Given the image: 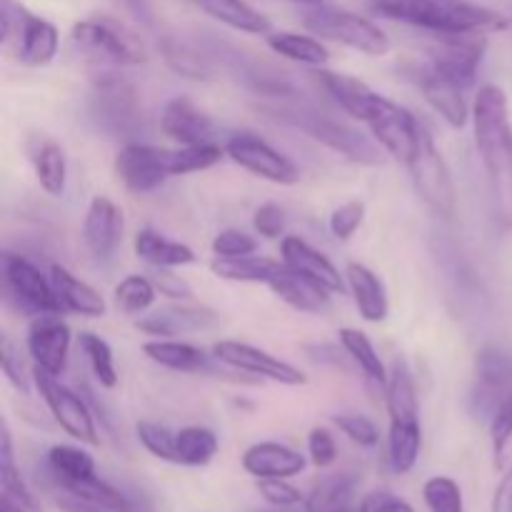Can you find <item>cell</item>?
I'll use <instances>...</instances> for the list:
<instances>
[{"label": "cell", "instance_id": "obj_44", "mask_svg": "<svg viewBox=\"0 0 512 512\" xmlns=\"http://www.w3.org/2000/svg\"><path fill=\"white\" fill-rule=\"evenodd\" d=\"M135 435H138L140 445H143L153 458L178 465L173 430L165 428V425L160 423H153V420H140V423L135 425Z\"/></svg>", "mask_w": 512, "mask_h": 512}, {"label": "cell", "instance_id": "obj_35", "mask_svg": "<svg viewBox=\"0 0 512 512\" xmlns=\"http://www.w3.org/2000/svg\"><path fill=\"white\" fill-rule=\"evenodd\" d=\"M268 45L280 58L308 65V68H323L330 60V50L320 43V38H313V35L305 33H290V30L270 33Z\"/></svg>", "mask_w": 512, "mask_h": 512}, {"label": "cell", "instance_id": "obj_30", "mask_svg": "<svg viewBox=\"0 0 512 512\" xmlns=\"http://www.w3.org/2000/svg\"><path fill=\"white\" fill-rule=\"evenodd\" d=\"M355 488H358V475L350 470L325 475L305 495V512H345L353 508Z\"/></svg>", "mask_w": 512, "mask_h": 512}, {"label": "cell", "instance_id": "obj_6", "mask_svg": "<svg viewBox=\"0 0 512 512\" xmlns=\"http://www.w3.org/2000/svg\"><path fill=\"white\" fill-rule=\"evenodd\" d=\"M73 43L103 65L133 68L148 60L145 40L130 25L110 15H90L73 25Z\"/></svg>", "mask_w": 512, "mask_h": 512}, {"label": "cell", "instance_id": "obj_16", "mask_svg": "<svg viewBox=\"0 0 512 512\" xmlns=\"http://www.w3.org/2000/svg\"><path fill=\"white\" fill-rule=\"evenodd\" d=\"M115 178L133 195H148L170 178L163 148L145 143H125L113 160Z\"/></svg>", "mask_w": 512, "mask_h": 512}, {"label": "cell", "instance_id": "obj_2", "mask_svg": "<svg viewBox=\"0 0 512 512\" xmlns=\"http://www.w3.org/2000/svg\"><path fill=\"white\" fill-rule=\"evenodd\" d=\"M370 8L383 18L400 20L435 35H490L510 28L508 15L468 0H370Z\"/></svg>", "mask_w": 512, "mask_h": 512}, {"label": "cell", "instance_id": "obj_26", "mask_svg": "<svg viewBox=\"0 0 512 512\" xmlns=\"http://www.w3.org/2000/svg\"><path fill=\"white\" fill-rule=\"evenodd\" d=\"M345 283H348L350 295L355 300L360 318L365 323H383L390 315L388 290H385L383 278L373 268L363 263H350L345 268Z\"/></svg>", "mask_w": 512, "mask_h": 512}, {"label": "cell", "instance_id": "obj_28", "mask_svg": "<svg viewBox=\"0 0 512 512\" xmlns=\"http://www.w3.org/2000/svg\"><path fill=\"white\" fill-rule=\"evenodd\" d=\"M268 288L275 298H280L285 305L298 310V313L320 315L325 313L330 305L328 290H323L320 285H315L313 280L298 275L295 270H290L288 265L280 270V275L268 285Z\"/></svg>", "mask_w": 512, "mask_h": 512}, {"label": "cell", "instance_id": "obj_32", "mask_svg": "<svg viewBox=\"0 0 512 512\" xmlns=\"http://www.w3.org/2000/svg\"><path fill=\"white\" fill-rule=\"evenodd\" d=\"M205 15L248 35H270V20L245 0H195Z\"/></svg>", "mask_w": 512, "mask_h": 512}, {"label": "cell", "instance_id": "obj_37", "mask_svg": "<svg viewBox=\"0 0 512 512\" xmlns=\"http://www.w3.org/2000/svg\"><path fill=\"white\" fill-rule=\"evenodd\" d=\"M338 335L345 355L353 360L355 368L363 373V378L368 380V383H375L378 388H385V383H388V368H385V363L380 360L378 350L370 343L368 335H365L363 330L355 328H343Z\"/></svg>", "mask_w": 512, "mask_h": 512}, {"label": "cell", "instance_id": "obj_9", "mask_svg": "<svg viewBox=\"0 0 512 512\" xmlns=\"http://www.w3.org/2000/svg\"><path fill=\"white\" fill-rule=\"evenodd\" d=\"M3 288L23 313L60 315L63 310L53 280L25 255L3 253Z\"/></svg>", "mask_w": 512, "mask_h": 512}, {"label": "cell", "instance_id": "obj_47", "mask_svg": "<svg viewBox=\"0 0 512 512\" xmlns=\"http://www.w3.org/2000/svg\"><path fill=\"white\" fill-rule=\"evenodd\" d=\"M333 423L338 425L340 433H343L345 438L353 440V443L360 445V448H375V445L380 443L378 425H375L370 418H365V415H358V413L333 415Z\"/></svg>", "mask_w": 512, "mask_h": 512}, {"label": "cell", "instance_id": "obj_49", "mask_svg": "<svg viewBox=\"0 0 512 512\" xmlns=\"http://www.w3.org/2000/svg\"><path fill=\"white\" fill-rule=\"evenodd\" d=\"M0 368H3L5 380H8V383L13 385L20 395H25V398H28L30 380H33V375H28V370H25V365H23V358L18 355V350H15L13 340H10L8 335H3V348H0Z\"/></svg>", "mask_w": 512, "mask_h": 512}, {"label": "cell", "instance_id": "obj_15", "mask_svg": "<svg viewBox=\"0 0 512 512\" xmlns=\"http://www.w3.org/2000/svg\"><path fill=\"white\" fill-rule=\"evenodd\" d=\"M383 393L390 418L388 438H418V435H423L418 388H415L413 370L403 358H395L390 363L388 383H385Z\"/></svg>", "mask_w": 512, "mask_h": 512}, {"label": "cell", "instance_id": "obj_22", "mask_svg": "<svg viewBox=\"0 0 512 512\" xmlns=\"http://www.w3.org/2000/svg\"><path fill=\"white\" fill-rule=\"evenodd\" d=\"M160 130L165 138H170L178 145H203L213 143L215 125L205 110H200L185 95H175L168 100L160 115Z\"/></svg>", "mask_w": 512, "mask_h": 512}, {"label": "cell", "instance_id": "obj_50", "mask_svg": "<svg viewBox=\"0 0 512 512\" xmlns=\"http://www.w3.org/2000/svg\"><path fill=\"white\" fill-rule=\"evenodd\" d=\"M253 228L265 240H283L288 230V215L278 203H263L253 215Z\"/></svg>", "mask_w": 512, "mask_h": 512}, {"label": "cell", "instance_id": "obj_10", "mask_svg": "<svg viewBox=\"0 0 512 512\" xmlns=\"http://www.w3.org/2000/svg\"><path fill=\"white\" fill-rule=\"evenodd\" d=\"M363 125L368 128V133L373 135L375 143H378L390 158L408 165L415 148H418L420 128H423V123H420L408 108L393 103V100L385 98V95H378V100L373 103V108H370Z\"/></svg>", "mask_w": 512, "mask_h": 512}, {"label": "cell", "instance_id": "obj_48", "mask_svg": "<svg viewBox=\"0 0 512 512\" xmlns=\"http://www.w3.org/2000/svg\"><path fill=\"white\" fill-rule=\"evenodd\" d=\"M363 220H365L363 200H348V203H343L340 208H335L333 213H330L328 228L338 240H350L355 233H358Z\"/></svg>", "mask_w": 512, "mask_h": 512}, {"label": "cell", "instance_id": "obj_4", "mask_svg": "<svg viewBox=\"0 0 512 512\" xmlns=\"http://www.w3.org/2000/svg\"><path fill=\"white\" fill-rule=\"evenodd\" d=\"M0 40L25 68H45L60 48L58 28L30 13L18 0H0Z\"/></svg>", "mask_w": 512, "mask_h": 512}, {"label": "cell", "instance_id": "obj_19", "mask_svg": "<svg viewBox=\"0 0 512 512\" xmlns=\"http://www.w3.org/2000/svg\"><path fill=\"white\" fill-rule=\"evenodd\" d=\"M220 325V315L208 305H188V300L180 305H168L155 313L143 315L135 323L140 333L150 338H180L190 333H205Z\"/></svg>", "mask_w": 512, "mask_h": 512}, {"label": "cell", "instance_id": "obj_41", "mask_svg": "<svg viewBox=\"0 0 512 512\" xmlns=\"http://www.w3.org/2000/svg\"><path fill=\"white\" fill-rule=\"evenodd\" d=\"M163 58L178 75L188 80H213V65L205 58L203 53L193 48L190 43H183L178 38H165L163 40Z\"/></svg>", "mask_w": 512, "mask_h": 512}, {"label": "cell", "instance_id": "obj_46", "mask_svg": "<svg viewBox=\"0 0 512 512\" xmlns=\"http://www.w3.org/2000/svg\"><path fill=\"white\" fill-rule=\"evenodd\" d=\"M490 430V445H493V458L495 465L503 463L505 450H508L512 440V393L505 395L503 403L495 408V413L488 420Z\"/></svg>", "mask_w": 512, "mask_h": 512}, {"label": "cell", "instance_id": "obj_13", "mask_svg": "<svg viewBox=\"0 0 512 512\" xmlns=\"http://www.w3.org/2000/svg\"><path fill=\"white\" fill-rule=\"evenodd\" d=\"M508 393H512V355L500 345H483L475 355L470 413L480 420H490Z\"/></svg>", "mask_w": 512, "mask_h": 512}, {"label": "cell", "instance_id": "obj_1", "mask_svg": "<svg viewBox=\"0 0 512 512\" xmlns=\"http://www.w3.org/2000/svg\"><path fill=\"white\" fill-rule=\"evenodd\" d=\"M473 135L485 168L495 223L512 230V118L508 95L488 83L473 100Z\"/></svg>", "mask_w": 512, "mask_h": 512}, {"label": "cell", "instance_id": "obj_33", "mask_svg": "<svg viewBox=\"0 0 512 512\" xmlns=\"http://www.w3.org/2000/svg\"><path fill=\"white\" fill-rule=\"evenodd\" d=\"M285 268L283 260L265 258V255H245V258L235 260H220L215 258L210 263V270L218 275L220 280H230V283H258L270 285Z\"/></svg>", "mask_w": 512, "mask_h": 512}, {"label": "cell", "instance_id": "obj_39", "mask_svg": "<svg viewBox=\"0 0 512 512\" xmlns=\"http://www.w3.org/2000/svg\"><path fill=\"white\" fill-rule=\"evenodd\" d=\"M163 158L170 178H178L218 165L225 158V148H220L218 143L178 145V148H163Z\"/></svg>", "mask_w": 512, "mask_h": 512}, {"label": "cell", "instance_id": "obj_57", "mask_svg": "<svg viewBox=\"0 0 512 512\" xmlns=\"http://www.w3.org/2000/svg\"><path fill=\"white\" fill-rule=\"evenodd\" d=\"M55 503H58V508H60V510H65V512H110V510L93 508V505L78 503V500L63 498V495H55Z\"/></svg>", "mask_w": 512, "mask_h": 512}, {"label": "cell", "instance_id": "obj_14", "mask_svg": "<svg viewBox=\"0 0 512 512\" xmlns=\"http://www.w3.org/2000/svg\"><path fill=\"white\" fill-rule=\"evenodd\" d=\"M225 155L240 165L248 173L258 175V178L268 180L275 185H298L300 170L290 158H285L280 150L265 143L260 135L255 133H235L230 135L225 143Z\"/></svg>", "mask_w": 512, "mask_h": 512}, {"label": "cell", "instance_id": "obj_29", "mask_svg": "<svg viewBox=\"0 0 512 512\" xmlns=\"http://www.w3.org/2000/svg\"><path fill=\"white\" fill-rule=\"evenodd\" d=\"M135 255L143 260L150 268H185V265H193L198 260L195 250L190 245L178 243V240H170L165 235L155 233V230L143 228L133 240Z\"/></svg>", "mask_w": 512, "mask_h": 512}, {"label": "cell", "instance_id": "obj_40", "mask_svg": "<svg viewBox=\"0 0 512 512\" xmlns=\"http://www.w3.org/2000/svg\"><path fill=\"white\" fill-rule=\"evenodd\" d=\"M80 345V353L85 355L88 360V368L93 373L95 383L105 390H113L118 388V370H115V358H113V348L105 338H100L98 333H80L78 338Z\"/></svg>", "mask_w": 512, "mask_h": 512}, {"label": "cell", "instance_id": "obj_36", "mask_svg": "<svg viewBox=\"0 0 512 512\" xmlns=\"http://www.w3.org/2000/svg\"><path fill=\"white\" fill-rule=\"evenodd\" d=\"M218 450V435L210 428H203V425H185V428L175 430V455H178V465H185V468H205V465L213 463Z\"/></svg>", "mask_w": 512, "mask_h": 512}, {"label": "cell", "instance_id": "obj_54", "mask_svg": "<svg viewBox=\"0 0 512 512\" xmlns=\"http://www.w3.org/2000/svg\"><path fill=\"white\" fill-rule=\"evenodd\" d=\"M358 512H415L408 500L388 493V490H373L360 500Z\"/></svg>", "mask_w": 512, "mask_h": 512}, {"label": "cell", "instance_id": "obj_31", "mask_svg": "<svg viewBox=\"0 0 512 512\" xmlns=\"http://www.w3.org/2000/svg\"><path fill=\"white\" fill-rule=\"evenodd\" d=\"M30 160H33L35 180L48 193L50 198H60L65 193V183H68V158H65L63 148L55 140L38 138L35 148L30 150Z\"/></svg>", "mask_w": 512, "mask_h": 512}, {"label": "cell", "instance_id": "obj_59", "mask_svg": "<svg viewBox=\"0 0 512 512\" xmlns=\"http://www.w3.org/2000/svg\"><path fill=\"white\" fill-rule=\"evenodd\" d=\"M3 512H23V510H20V508H15V505L5 503V500H3Z\"/></svg>", "mask_w": 512, "mask_h": 512}, {"label": "cell", "instance_id": "obj_55", "mask_svg": "<svg viewBox=\"0 0 512 512\" xmlns=\"http://www.w3.org/2000/svg\"><path fill=\"white\" fill-rule=\"evenodd\" d=\"M490 512H512V465L505 470V475L500 478L498 488H495Z\"/></svg>", "mask_w": 512, "mask_h": 512}, {"label": "cell", "instance_id": "obj_3", "mask_svg": "<svg viewBox=\"0 0 512 512\" xmlns=\"http://www.w3.org/2000/svg\"><path fill=\"white\" fill-rule=\"evenodd\" d=\"M265 113L295 125V128L303 130L308 138L318 140L320 145L330 148L333 153L343 155V158L350 160V163H358V165L383 163L385 150L375 143L373 135H365L363 130L350 125L348 120L333 118L330 113H323V110L303 103V100H298L295 95L285 100H273L270 105H265Z\"/></svg>", "mask_w": 512, "mask_h": 512}, {"label": "cell", "instance_id": "obj_27", "mask_svg": "<svg viewBox=\"0 0 512 512\" xmlns=\"http://www.w3.org/2000/svg\"><path fill=\"white\" fill-rule=\"evenodd\" d=\"M50 280H53V288L58 293L63 310L83 315V318H103L105 310H108V303H105L103 295L93 285L85 283V280L75 278L63 265H53L50 268Z\"/></svg>", "mask_w": 512, "mask_h": 512}, {"label": "cell", "instance_id": "obj_38", "mask_svg": "<svg viewBox=\"0 0 512 512\" xmlns=\"http://www.w3.org/2000/svg\"><path fill=\"white\" fill-rule=\"evenodd\" d=\"M48 470L53 475L55 485L80 483V480L93 478L95 460L88 450L78 448V445H53L48 450Z\"/></svg>", "mask_w": 512, "mask_h": 512}, {"label": "cell", "instance_id": "obj_51", "mask_svg": "<svg viewBox=\"0 0 512 512\" xmlns=\"http://www.w3.org/2000/svg\"><path fill=\"white\" fill-rule=\"evenodd\" d=\"M258 493L263 495L265 503L275 505V508H293V505L305 503V495L285 478L258 480Z\"/></svg>", "mask_w": 512, "mask_h": 512}, {"label": "cell", "instance_id": "obj_12", "mask_svg": "<svg viewBox=\"0 0 512 512\" xmlns=\"http://www.w3.org/2000/svg\"><path fill=\"white\" fill-rule=\"evenodd\" d=\"M213 355L225 368L263 380H273V383L288 385V388H300V385L308 383L303 370L295 368L288 360L275 358L273 353L258 348V345L240 343V340H218L213 345Z\"/></svg>", "mask_w": 512, "mask_h": 512}, {"label": "cell", "instance_id": "obj_45", "mask_svg": "<svg viewBox=\"0 0 512 512\" xmlns=\"http://www.w3.org/2000/svg\"><path fill=\"white\" fill-rule=\"evenodd\" d=\"M213 255L220 260H235L253 255L258 250V240L240 228H225L213 238Z\"/></svg>", "mask_w": 512, "mask_h": 512}, {"label": "cell", "instance_id": "obj_42", "mask_svg": "<svg viewBox=\"0 0 512 512\" xmlns=\"http://www.w3.org/2000/svg\"><path fill=\"white\" fill-rule=\"evenodd\" d=\"M155 298H158V288H155L153 278H145V275H128L113 290L115 308L125 315L148 313Z\"/></svg>", "mask_w": 512, "mask_h": 512}, {"label": "cell", "instance_id": "obj_21", "mask_svg": "<svg viewBox=\"0 0 512 512\" xmlns=\"http://www.w3.org/2000/svg\"><path fill=\"white\" fill-rule=\"evenodd\" d=\"M123 238V213L108 195H95L83 218V243L95 260L105 263Z\"/></svg>", "mask_w": 512, "mask_h": 512}, {"label": "cell", "instance_id": "obj_53", "mask_svg": "<svg viewBox=\"0 0 512 512\" xmlns=\"http://www.w3.org/2000/svg\"><path fill=\"white\" fill-rule=\"evenodd\" d=\"M153 283H155V288H158V293L165 295V298L193 300V288H190V283L185 278H180V275H175L173 270L155 268Z\"/></svg>", "mask_w": 512, "mask_h": 512}, {"label": "cell", "instance_id": "obj_5", "mask_svg": "<svg viewBox=\"0 0 512 512\" xmlns=\"http://www.w3.org/2000/svg\"><path fill=\"white\" fill-rule=\"evenodd\" d=\"M303 25L313 35L323 40L345 45L350 50L368 55V58H383L390 53V38L380 25L365 15L353 10L333 8V5H308L303 15Z\"/></svg>", "mask_w": 512, "mask_h": 512}, {"label": "cell", "instance_id": "obj_17", "mask_svg": "<svg viewBox=\"0 0 512 512\" xmlns=\"http://www.w3.org/2000/svg\"><path fill=\"white\" fill-rule=\"evenodd\" d=\"M95 83V115L100 125L110 133H128L140 118L138 98H135L133 85L120 78L113 70L93 75Z\"/></svg>", "mask_w": 512, "mask_h": 512}, {"label": "cell", "instance_id": "obj_25", "mask_svg": "<svg viewBox=\"0 0 512 512\" xmlns=\"http://www.w3.org/2000/svg\"><path fill=\"white\" fill-rule=\"evenodd\" d=\"M145 358L153 360L160 368L175 370L188 375H215V355H208L193 343H183L178 338H153L143 345Z\"/></svg>", "mask_w": 512, "mask_h": 512}, {"label": "cell", "instance_id": "obj_18", "mask_svg": "<svg viewBox=\"0 0 512 512\" xmlns=\"http://www.w3.org/2000/svg\"><path fill=\"white\" fill-rule=\"evenodd\" d=\"M70 343H73V335L60 315H35L25 335V348L35 368L55 378H60L68 368Z\"/></svg>", "mask_w": 512, "mask_h": 512}, {"label": "cell", "instance_id": "obj_24", "mask_svg": "<svg viewBox=\"0 0 512 512\" xmlns=\"http://www.w3.org/2000/svg\"><path fill=\"white\" fill-rule=\"evenodd\" d=\"M420 90H423V98L450 128L463 130L465 125L473 120V108L465 100V88H460L453 80L443 78L435 70L425 68L420 75Z\"/></svg>", "mask_w": 512, "mask_h": 512}, {"label": "cell", "instance_id": "obj_8", "mask_svg": "<svg viewBox=\"0 0 512 512\" xmlns=\"http://www.w3.org/2000/svg\"><path fill=\"white\" fill-rule=\"evenodd\" d=\"M33 385L38 390L40 400L45 403V408L50 410L55 423L60 425L65 435H70L73 440L83 445H100L98 425H95L93 410L88 408L83 398H80L75 390H70L68 385L60 383V378L45 373V370L35 368L33 365Z\"/></svg>", "mask_w": 512, "mask_h": 512}, {"label": "cell", "instance_id": "obj_7", "mask_svg": "<svg viewBox=\"0 0 512 512\" xmlns=\"http://www.w3.org/2000/svg\"><path fill=\"white\" fill-rule=\"evenodd\" d=\"M405 168H408L410 180H413V188L420 195V200L440 218H455V213H458V188H455L448 160L443 158V153H440V148L435 145L433 135H430L425 125L420 128L418 148H415L413 158L408 160Z\"/></svg>", "mask_w": 512, "mask_h": 512}, {"label": "cell", "instance_id": "obj_23", "mask_svg": "<svg viewBox=\"0 0 512 512\" xmlns=\"http://www.w3.org/2000/svg\"><path fill=\"white\" fill-rule=\"evenodd\" d=\"M305 455L293 450L290 445L278 440H263V443L250 445L243 453V470L253 475L255 480L265 478H295L305 470Z\"/></svg>", "mask_w": 512, "mask_h": 512}, {"label": "cell", "instance_id": "obj_11", "mask_svg": "<svg viewBox=\"0 0 512 512\" xmlns=\"http://www.w3.org/2000/svg\"><path fill=\"white\" fill-rule=\"evenodd\" d=\"M488 50V35L480 33H448L438 35L428 50V68L453 80L460 88H470L478 78L480 63Z\"/></svg>", "mask_w": 512, "mask_h": 512}, {"label": "cell", "instance_id": "obj_20", "mask_svg": "<svg viewBox=\"0 0 512 512\" xmlns=\"http://www.w3.org/2000/svg\"><path fill=\"white\" fill-rule=\"evenodd\" d=\"M280 260L288 265L290 270H295L303 278L313 280L315 285H320L323 290H328L330 295L345 293L348 283H345V273L340 275V270L335 268L333 260L328 255H323L320 250H315L308 240L298 238V235H285L280 240Z\"/></svg>", "mask_w": 512, "mask_h": 512}, {"label": "cell", "instance_id": "obj_52", "mask_svg": "<svg viewBox=\"0 0 512 512\" xmlns=\"http://www.w3.org/2000/svg\"><path fill=\"white\" fill-rule=\"evenodd\" d=\"M308 455L315 468H330L338 460V443L330 430L313 428L308 433Z\"/></svg>", "mask_w": 512, "mask_h": 512}, {"label": "cell", "instance_id": "obj_43", "mask_svg": "<svg viewBox=\"0 0 512 512\" xmlns=\"http://www.w3.org/2000/svg\"><path fill=\"white\" fill-rule=\"evenodd\" d=\"M423 500L430 512H465L463 490L445 475H435L423 485Z\"/></svg>", "mask_w": 512, "mask_h": 512}, {"label": "cell", "instance_id": "obj_60", "mask_svg": "<svg viewBox=\"0 0 512 512\" xmlns=\"http://www.w3.org/2000/svg\"><path fill=\"white\" fill-rule=\"evenodd\" d=\"M345 512H358V508H348Z\"/></svg>", "mask_w": 512, "mask_h": 512}, {"label": "cell", "instance_id": "obj_58", "mask_svg": "<svg viewBox=\"0 0 512 512\" xmlns=\"http://www.w3.org/2000/svg\"><path fill=\"white\" fill-rule=\"evenodd\" d=\"M290 3H298V5H320L323 0H290Z\"/></svg>", "mask_w": 512, "mask_h": 512}, {"label": "cell", "instance_id": "obj_56", "mask_svg": "<svg viewBox=\"0 0 512 512\" xmlns=\"http://www.w3.org/2000/svg\"><path fill=\"white\" fill-rule=\"evenodd\" d=\"M125 8L135 15V20L145 25H153L155 23V8H153V0H123Z\"/></svg>", "mask_w": 512, "mask_h": 512}, {"label": "cell", "instance_id": "obj_34", "mask_svg": "<svg viewBox=\"0 0 512 512\" xmlns=\"http://www.w3.org/2000/svg\"><path fill=\"white\" fill-rule=\"evenodd\" d=\"M0 485H3V500L15 505L23 512H43L38 498L30 493L25 480L20 478L18 468H15L13 455V438H10L8 425H3V435H0Z\"/></svg>", "mask_w": 512, "mask_h": 512}]
</instances>
